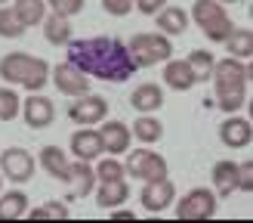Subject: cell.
Listing matches in <instances>:
<instances>
[{
  "instance_id": "6da1fadb",
  "label": "cell",
  "mask_w": 253,
  "mask_h": 223,
  "mask_svg": "<svg viewBox=\"0 0 253 223\" xmlns=\"http://www.w3.org/2000/svg\"><path fill=\"white\" fill-rule=\"evenodd\" d=\"M68 62L78 65L86 78H99L108 84H124L136 74V62L121 37H86V41H68Z\"/></svg>"
},
{
  "instance_id": "7a4b0ae2",
  "label": "cell",
  "mask_w": 253,
  "mask_h": 223,
  "mask_svg": "<svg viewBox=\"0 0 253 223\" xmlns=\"http://www.w3.org/2000/svg\"><path fill=\"white\" fill-rule=\"evenodd\" d=\"M213 90H216V99L213 103L219 106V112H241L247 103V90H250V65L244 59L225 56L213 62Z\"/></svg>"
},
{
  "instance_id": "3957f363",
  "label": "cell",
  "mask_w": 253,
  "mask_h": 223,
  "mask_svg": "<svg viewBox=\"0 0 253 223\" xmlns=\"http://www.w3.org/2000/svg\"><path fill=\"white\" fill-rule=\"evenodd\" d=\"M0 78L9 87H25L28 93H37L49 81V62L31 53H6L0 59Z\"/></svg>"
},
{
  "instance_id": "277c9868",
  "label": "cell",
  "mask_w": 253,
  "mask_h": 223,
  "mask_svg": "<svg viewBox=\"0 0 253 223\" xmlns=\"http://www.w3.org/2000/svg\"><path fill=\"white\" fill-rule=\"evenodd\" d=\"M188 19L204 31V37H210V44H222L235 31V22L225 12V3H219V0H195Z\"/></svg>"
},
{
  "instance_id": "5b68a950",
  "label": "cell",
  "mask_w": 253,
  "mask_h": 223,
  "mask_svg": "<svg viewBox=\"0 0 253 223\" xmlns=\"http://www.w3.org/2000/svg\"><path fill=\"white\" fill-rule=\"evenodd\" d=\"M126 50H130L136 68H151V65H161L164 59L173 56V41L161 31H142V34H133L126 41Z\"/></svg>"
},
{
  "instance_id": "8992f818",
  "label": "cell",
  "mask_w": 253,
  "mask_h": 223,
  "mask_svg": "<svg viewBox=\"0 0 253 223\" xmlns=\"http://www.w3.org/2000/svg\"><path fill=\"white\" fill-rule=\"evenodd\" d=\"M124 173H126L130 180L151 183V180H164V177L170 173V167H167V158H164L161 152L142 146V149H136V152L126 155V161H124Z\"/></svg>"
},
{
  "instance_id": "52a82bcc",
  "label": "cell",
  "mask_w": 253,
  "mask_h": 223,
  "mask_svg": "<svg viewBox=\"0 0 253 223\" xmlns=\"http://www.w3.org/2000/svg\"><path fill=\"white\" fill-rule=\"evenodd\" d=\"M173 214L176 220H213L216 217V192H210L207 186H195L176 202Z\"/></svg>"
},
{
  "instance_id": "ba28073f",
  "label": "cell",
  "mask_w": 253,
  "mask_h": 223,
  "mask_svg": "<svg viewBox=\"0 0 253 223\" xmlns=\"http://www.w3.org/2000/svg\"><path fill=\"white\" fill-rule=\"evenodd\" d=\"M0 173L3 180H9L12 186H22L34 177V155L22 146H9L0 152Z\"/></svg>"
},
{
  "instance_id": "9c48e42d",
  "label": "cell",
  "mask_w": 253,
  "mask_h": 223,
  "mask_svg": "<svg viewBox=\"0 0 253 223\" xmlns=\"http://www.w3.org/2000/svg\"><path fill=\"white\" fill-rule=\"evenodd\" d=\"M68 118L78 127H96V124H102L108 118V99L96 96V93L74 96V103L68 106Z\"/></svg>"
},
{
  "instance_id": "30bf717a",
  "label": "cell",
  "mask_w": 253,
  "mask_h": 223,
  "mask_svg": "<svg viewBox=\"0 0 253 223\" xmlns=\"http://www.w3.org/2000/svg\"><path fill=\"white\" fill-rule=\"evenodd\" d=\"M49 78H53L56 90H59L62 96H71V99H74V96L90 93V78H86V74H84L78 65H71L68 59L49 68Z\"/></svg>"
},
{
  "instance_id": "8fae6325",
  "label": "cell",
  "mask_w": 253,
  "mask_h": 223,
  "mask_svg": "<svg viewBox=\"0 0 253 223\" xmlns=\"http://www.w3.org/2000/svg\"><path fill=\"white\" fill-rule=\"evenodd\" d=\"M19 115L25 118V124H28L31 130H46L49 124L56 121V106H53V99H46L41 90H37L22 103Z\"/></svg>"
},
{
  "instance_id": "7c38bea8",
  "label": "cell",
  "mask_w": 253,
  "mask_h": 223,
  "mask_svg": "<svg viewBox=\"0 0 253 223\" xmlns=\"http://www.w3.org/2000/svg\"><path fill=\"white\" fill-rule=\"evenodd\" d=\"M139 202H142V208L151 211V214H161V211H167V208L176 202V186L170 183V177L151 180V183L142 186V192H139Z\"/></svg>"
},
{
  "instance_id": "4fadbf2b",
  "label": "cell",
  "mask_w": 253,
  "mask_h": 223,
  "mask_svg": "<svg viewBox=\"0 0 253 223\" xmlns=\"http://www.w3.org/2000/svg\"><path fill=\"white\" fill-rule=\"evenodd\" d=\"M219 140H222V146H225V149H247V146H250V140H253L250 118L235 115V112H232V115L219 124Z\"/></svg>"
},
{
  "instance_id": "5bb4252c",
  "label": "cell",
  "mask_w": 253,
  "mask_h": 223,
  "mask_svg": "<svg viewBox=\"0 0 253 223\" xmlns=\"http://www.w3.org/2000/svg\"><path fill=\"white\" fill-rule=\"evenodd\" d=\"M71 155L81 158V161H96L99 155H105L99 127H78L74 130L71 133Z\"/></svg>"
},
{
  "instance_id": "9a60e30c",
  "label": "cell",
  "mask_w": 253,
  "mask_h": 223,
  "mask_svg": "<svg viewBox=\"0 0 253 223\" xmlns=\"http://www.w3.org/2000/svg\"><path fill=\"white\" fill-rule=\"evenodd\" d=\"M99 133H102V146L108 155H126L130 152V143H133V133L124 121H102L99 124Z\"/></svg>"
},
{
  "instance_id": "2e32d148",
  "label": "cell",
  "mask_w": 253,
  "mask_h": 223,
  "mask_svg": "<svg viewBox=\"0 0 253 223\" xmlns=\"http://www.w3.org/2000/svg\"><path fill=\"white\" fill-rule=\"evenodd\" d=\"M164 84L170 87V90H179V93H185V90H192V87L198 84V78H195V71H192V65H188L185 59H164Z\"/></svg>"
},
{
  "instance_id": "e0dca14e",
  "label": "cell",
  "mask_w": 253,
  "mask_h": 223,
  "mask_svg": "<svg viewBox=\"0 0 253 223\" xmlns=\"http://www.w3.org/2000/svg\"><path fill=\"white\" fill-rule=\"evenodd\" d=\"M65 183L71 186V195H78V198L90 195L96 189V170H93V165H90V161H81V158L71 161L68 173H65Z\"/></svg>"
},
{
  "instance_id": "ac0fdd59",
  "label": "cell",
  "mask_w": 253,
  "mask_h": 223,
  "mask_svg": "<svg viewBox=\"0 0 253 223\" xmlns=\"http://www.w3.org/2000/svg\"><path fill=\"white\" fill-rule=\"evenodd\" d=\"M155 25H158V31L161 34H167V37H179L188 31V25H192V19H188V12L182 6H161L155 12Z\"/></svg>"
},
{
  "instance_id": "d6986e66",
  "label": "cell",
  "mask_w": 253,
  "mask_h": 223,
  "mask_svg": "<svg viewBox=\"0 0 253 223\" xmlns=\"http://www.w3.org/2000/svg\"><path fill=\"white\" fill-rule=\"evenodd\" d=\"M96 205L102 211H111V208H121L126 205L130 198V186H126V177L124 180H108V183H96Z\"/></svg>"
},
{
  "instance_id": "ffe728a7",
  "label": "cell",
  "mask_w": 253,
  "mask_h": 223,
  "mask_svg": "<svg viewBox=\"0 0 253 223\" xmlns=\"http://www.w3.org/2000/svg\"><path fill=\"white\" fill-rule=\"evenodd\" d=\"M130 106L136 112H142V115H148V112H161L164 106V87L148 81V84H139L136 90L130 93Z\"/></svg>"
},
{
  "instance_id": "44dd1931",
  "label": "cell",
  "mask_w": 253,
  "mask_h": 223,
  "mask_svg": "<svg viewBox=\"0 0 253 223\" xmlns=\"http://www.w3.org/2000/svg\"><path fill=\"white\" fill-rule=\"evenodd\" d=\"M41 25H43V37H46V44H53V47H65L71 37H74L71 19H68V16H59V12H46Z\"/></svg>"
},
{
  "instance_id": "7402d4cb",
  "label": "cell",
  "mask_w": 253,
  "mask_h": 223,
  "mask_svg": "<svg viewBox=\"0 0 253 223\" xmlns=\"http://www.w3.org/2000/svg\"><path fill=\"white\" fill-rule=\"evenodd\" d=\"M37 165H41L53 180H62L65 183V173H68V155L62 152V146H43L41 155H37Z\"/></svg>"
},
{
  "instance_id": "603a6c76",
  "label": "cell",
  "mask_w": 253,
  "mask_h": 223,
  "mask_svg": "<svg viewBox=\"0 0 253 223\" xmlns=\"http://www.w3.org/2000/svg\"><path fill=\"white\" fill-rule=\"evenodd\" d=\"M213 189H216V198H225L238 189V161H216L213 165Z\"/></svg>"
},
{
  "instance_id": "cb8c5ba5",
  "label": "cell",
  "mask_w": 253,
  "mask_h": 223,
  "mask_svg": "<svg viewBox=\"0 0 253 223\" xmlns=\"http://www.w3.org/2000/svg\"><path fill=\"white\" fill-rule=\"evenodd\" d=\"M130 133H133L142 146H155L161 136H164V124L148 112V115H139V118L130 124Z\"/></svg>"
},
{
  "instance_id": "d4e9b609",
  "label": "cell",
  "mask_w": 253,
  "mask_h": 223,
  "mask_svg": "<svg viewBox=\"0 0 253 223\" xmlns=\"http://www.w3.org/2000/svg\"><path fill=\"white\" fill-rule=\"evenodd\" d=\"M12 12L19 16L25 28H37L49 9H46V0H12Z\"/></svg>"
},
{
  "instance_id": "484cf974",
  "label": "cell",
  "mask_w": 253,
  "mask_h": 223,
  "mask_svg": "<svg viewBox=\"0 0 253 223\" xmlns=\"http://www.w3.org/2000/svg\"><path fill=\"white\" fill-rule=\"evenodd\" d=\"M28 211V195L22 189H9L0 192V220H19Z\"/></svg>"
},
{
  "instance_id": "4316f807",
  "label": "cell",
  "mask_w": 253,
  "mask_h": 223,
  "mask_svg": "<svg viewBox=\"0 0 253 223\" xmlns=\"http://www.w3.org/2000/svg\"><path fill=\"white\" fill-rule=\"evenodd\" d=\"M222 44H225V50H229V56L250 62V56H253V31L250 28H235Z\"/></svg>"
},
{
  "instance_id": "83f0119b",
  "label": "cell",
  "mask_w": 253,
  "mask_h": 223,
  "mask_svg": "<svg viewBox=\"0 0 253 223\" xmlns=\"http://www.w3.org/2000/svg\"><path fill=\"white\" fill-rule=\"evenodd\" d=\"M96 161H99V165L93 167L96 170V183H108V180H124L126 177V173H124V161H118V155L105 152V158L99 155Z\"/></svg>"
},
{
  "instance_id": "f1b7e54d",
  "label": "cell",
  "mask_w": 253,
  "mask_h": 223,
  "mask_svg": "<svg viewBox=\"0 0 253 223\" xmlns=\"http://www.w3.org/2000/svg\"><path fill=\"white\" fill-rule=\"evenodd\" d=\"M185 62L192 65V71H195V78H198V81H210L216 56H213L210 50H192V53L185 56Z\"/></svg>"
},
{
  "instance_id": "f546056e",
  "label": "cell",
  "mask_w": 253,
  "mask_h": 223,
  "mask_svg": "<svg viewBox=\"0 0 253 223\" xmlns=\"http://www.w3.org/2000/svg\"><path fill=\"white\" fill-rule=\"evenodd\" d=\"M25 217L28 220H68L71 211H68L65 202H46L41 208H34V211H25Z\"/></svg>"
},
{
  "instance_id": "4dcf8cb0",
  "label": "cell",
  "mask_w": 253,
  "mask_h": 223,
  "mask_svg": "<svg viewBox=\"0 0 253 223\" xmlns=\"http://www.w3.org/2000/svg\"><path fill=\"white\" fill-rule=\"evenodd\" d=\"M19 109H22V99L12 87H0V121H16L19 118Z\"/></svg>"
},
{
  "instance_id": "1f68e13d",
  "label": "cell",
  "mask_w": 253,
  "mask_h": 223,
  "mask_svg": "<svg viewBox=\"0 0 253 223\" xmlns=\"http://www.w3.org/2000/svg\"><path fill=\"white\" fill-rule=\"evenodd\" d=\"M25 34V25L19 22V16L12 12V6H0V37L6 41H16Z\"/></svg>"
},
{
  "instance_id": "d6a6232c",
  "label": "cell",
  "mask_w": 253,
  "mask_h": 223,
  "mask_svg": "<svg viewBox=\"0 0 253 223\" xmlns=\"http://www.w3.org/2000/svg\"><path fill=\"white\" fill-rule=\"evenodd\" d=\"M84 3L86 0H46V6H49V12H59V16H78V12L84 9Z\"/></svg>"
},
{
  "instance_id": "836d02e7",
  "label": "cell",
  "mask_w": 253,
  "mask_h": 223,
  "mask_svg": "<svg viewBox=\"0 0 253 223\" xmlns=\"http://www.w3.org/2000/svg\"><path fill=\"white\" fill-rule=\"evenodd\" d=\"M238 189L241 192L253 189V161H241L238 165Z\"/></svg>"
},
{
  "instance_id": "e575fe53",
  "label": "cell",
  "mask_w": 253,
  "mask_h": 223,
  "mask_svg": "<svg viewBox=\"0 0 253 223\" xmlns=\"http://www.w3.org/2000/svg\"><path fill=\"white\" fill-rule=\"evenodd\" d=\"M102 9L108 12V16H130L133 0H102Z\"/></svg>"
},
{
  "instance_id": "d590c367",
  "label": "cell",
  "mask_w": 253,
  "mask_h": 223,
  "mask_svg": "<svg viewBox=\"0 0 253 223\" xmlns=\"http://www.w3.org/2000/svg\"><path fill=\"white\" fill-rule=\"evenodd\" d=\"M133 6L139 12H145V16H155L161 6H167V0H133Z\"/></svg>"
},
{
  "instance_id": "8d00e7d4",
  "label": "cell",
  "mask_w": 253,
  "mask_h": 223,
  "mask_svg": "<svg viewBox=\"0 0 253 223\" xmlns=\"http://www.w3.org/2000/svg\"><path fill=\"white\" fill-rule=\"evenodd\" d=\"M111 220H136V214L133 211H115L111 208Z\"/></svg>"
},
{
  "instance_id": "74e56055",
  "label": "cell",
  "mask_w": 253,
  "mask_h": 223,
  "mask_svg": "<svg viewBox=\"0 0 253 223\" xmlns=\"http://www.w3.org/2000/svg\"><path fill=\"white\" fill-rule=\"evenodd\" d=\"M219 3H241V0H219Z\"/></svg>"
},
{
  "instance_id": "f35d334b",
  "label": "cell",
  "mask_w": 253,
  "mask_h": 223,
  "mask_svg": "<svg viewBox=\"0 0 253 223\" xmlns=\"http://www.w3.org/2000/svg\"><path fill=\"white\" fill-rule=\"evenodd\" d=\"M3 183H6V180H3V173H0V192H3Z\"/></svg>"
},
{
  "instance_id": "ab89813d",
  "label": "cell",
  "mask_w": 253,
  "mask_h": 223,
  "mask_svg": "<svg viewBox=\"0 0 253 223\" xmlns=\"http://www.w3.org/2000/svg\"><path fill=\"white\" fill-rule=\"evenodd\" d=\"M3 3H6V0H0V6H3Z\"/></svg>"
}]
</instances>
